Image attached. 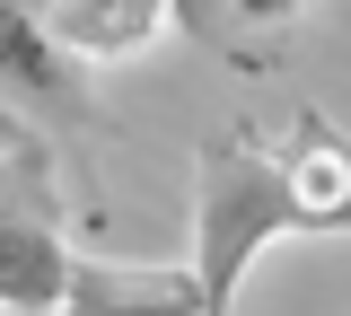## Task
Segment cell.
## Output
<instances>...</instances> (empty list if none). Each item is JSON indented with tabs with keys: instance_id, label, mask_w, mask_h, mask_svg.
<instances>
[{
	"instance_id": "3957f363",
	"label": "cell",
	"mask_w": 351,
	"mask_h": 316,
	"mask_svg": "<svg viewBox=\"0 0 351 316\" xmlns=\"http://www.w3.org/2000/svg\"><path fill=\"white\" fill-rule=\"evenodd\" d=\"M0 97L18 114L44 123H88V62L53 45V27L36 18V0H0Z\"/></svg>"
},
{
	"instance_id": "277c9868",
	"label": "cell",
	"mask_w": 351,
	"mask_h": 316,
	"mask_svg": "<svg viewBox=\"0 0 351 316\" xmlns=\"http://www.w3.org/2000/svg\"><path fill=\"white\" fill-rule=\"evenodd\" d=\"M44 316H202V290L184 264H114V255H71L62 299Z\"/></svg>"
},
{
	"instance_id": "5b68a950",
	"label": "cell",
	"mask_w": 351,
	"mask_h": 316,
	"mask_svg": "<svg viewBox=\"0 0 351 316\" xmlns=\"http://www.w3.org/2000/svg\"><path fill=\"white\" fill-rule=\"evenodd\" d=\"M36 18L80 62H132V53H149L167 36L176 0H36Z\"/></svg>"
},
{
	"instance_id": "7a4b0ae2",
	"label": "cell",
	"mask_w": 351,
	"mask_h": 316,
	"mask_svg": "<svg viewBox=\"0 0 351 316\" xmlns=\"http://www.w3.org/2000/svg\"><path fill=\"white\" fill-rule=\"evenodd\" d=\"M62 272H71V237L53 220L44 158L18 132H0V308L44 316L62 299Z\"/></svg>"
},
{
	"instance_id": "8992f818",
	"label": "cell",
	"mask_w": 351,
	"mask_h": 316,
	"mask_svg": "<svg viewBox=\"0 0 351 316\" xmlns=\"http://www.w3.org/2000/svg\"><path fill=\"white\" fill-rule=\"evenodd\" d=\"M307 0H176V18H193V27H211V36H228V27H290Z\"/></svg>"
},
{
	"instance_id": "6da1fadb",
	"label": "cell",
	"mask_w": 351,
	"mask_h": 316,
	"mask_svg": "<svg viewBox=\"0 0 351 316\" xmlns=\"http://www.w3.org/2000/svg\"><path fill=\"white\" fill-rule=\"evenodd\" d=\"M281 237H334V228L299 202L281 149H263L255 132L202 141V158H193V255H184L193 290H202V316H237L246 272H255L263 246H281Z\"/></svg>"
}]
</instances>
